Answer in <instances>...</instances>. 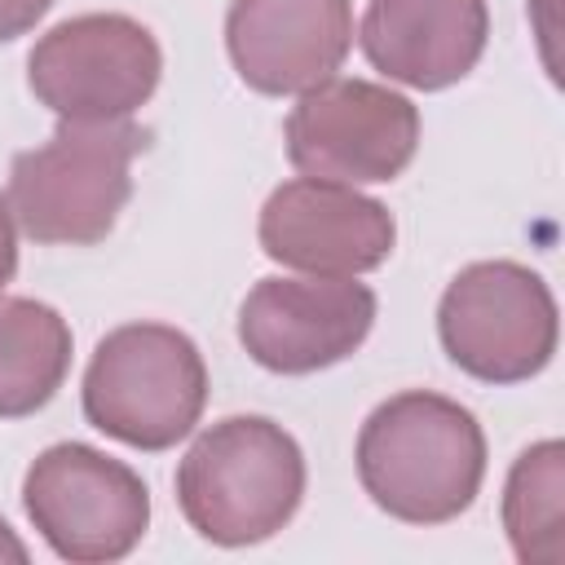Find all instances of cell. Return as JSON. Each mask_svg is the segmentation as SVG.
Here are the masks:
<instances>
[{"instance_id": "5bb4252c", "label": "cell", "mask_w": 565, "mask_h": 565, "mask_svg": "<svg viewBox=\"0 0 565 565\" xmlns=\"http://www.w3.org/2000/svg\"><path fill=\"white\" fill-rule=\"evenodd\" d=\"M499 516L516 561L525 565L565 561V441L547 437L512 459Z\"/></svg>"}, {"instance_id": "7c38bea8", "label": "cell", "mask_w": 565, "mask_h": 565, "mask_svg": "<svg viewBox=\"0 0 565 565\" xmlns=\"http://www.w3.org/2000/svg\"><path fill=\"white\" fill-rule=\"evenodd\" d=\"M490 40L486 0H366L358 44L393 84L441 93L472 75Z\"/></svg>"}, {"instance_id": "4fadbf2b", "label": "cell", "mask_w": 565, "mask_h": 565, "mask_svg": "<svg viewBox=\"0 0 565 565\" xmlns=\"http://www.w3.org/2000/svg\"><path fill=\"white\" fill-rule=\"evenodd\" d=\"M71 371L66 318L31 296H0V419L44 411Z\"/></svg>"}, {"instance_id": "30bf717a", "label": "cell", "mask_w": 565, "mask_h": 565, "mask_svg": "<svg viewBox=\"0 0 565 565\" xmlns=\"http://www.w3.org/2000/svg\"><path fill=\"white\" fill-rule=\"evenodd\" d=\"M260 252L296 274L358 278L393 256V212L344 181L291 177L282 181L256 221Z\"/></svg>"}, {"instance_id": "e0dca14e", "label": "cell", "mask_w": 565, "mask_h": 565, "mask_svg": "<svg viewBox=\"0 0 565 565\" xmlns=\"http://www.w3.org/2000/svg\"><path fill=\"white\" fill-rule=\"evenodd\" d=\"M31 561V552H26V543L13 534V525L0 516V565H26Z\"/></svg>"}, {"instance_id": "ba28073f", "label": "cell", "mask_w": 565, "mask_h": 565, "mask_svg": "<svg viewBox=\"0 0 565 565\" xmlns=\"http://www.w3.org/2000/svg\"><path fill=\"white\" fill-rule=\"evenodd\" d=\"M282 141L300 177L380 185L411 168L419 150V110L388 84L331 75L300 93L282 124Z\"/></svg>"}, {"instance_id": "52a82bcc", "label": "cell", "mask_w": 565, "mask_h": 565, "mask_svg": "<svg viewBox=\"0 0 565 565\" xmlns=\"http://www.w3.org/2000/svg\"><path fill=\"white\" fill-rule=\"evenodd\" d=\"M163 49L128 13H75L26 53V84L57 119H132L159 88Z\"/></svg>"}, {"instance_id": "3957f363", "label": "cell", "mask_w": 565, "mask_h": 565, "mask_svg": "<svg viewBox=\"0 0 565 565\" xmlns=\"http://www.w3.org/2000/svg\"><path fill=\"white\" fill-rule=\"evenodd\" d=\"M141 150L146 132L132 119H57L49 141L13 154L4 203L35 243H102L132 199V159Z\"/></svg>"}, {"instance_id": "8fae6325", "label": "cell", "mask_w": 565, "mask_h": 565, "mask_svg": "<svg viewBox=\"0 0 565 565\" xmlns=\"http://www.w3.org/2000/svg\"><path fill=\"white\" fill-rule=\"evenodd\" d=\"M353 49V0H230L225 53L265 97H300L331 79Z\"/></svg>"}, {"instance_id": "2e32d148", "label": "cell", "mask_w": 565, "mask_h": 565, "mask_svg": "<svg viewBox=\"0 0 565 565\" xmlns=\"http://www.w3.org/2000/svg\"><path fill=\"white\" fill-rule=\"evenodd\" d=\"M13 274H18V221L0 199V291L13 282Z\"/></svg>"}, {"instance_id": "9a60e30c", "label": "cell", "mask_w": 565, "mask_h": 565, "mask_svg": "<svg viewBox=\"0 0 565 565\" xmlns=\"http://www.w3.org/2000/svg\"><path fill=\"white\" fill-rule=\"evenodd\" d=\"M49 9H53V0H0V44L26 35Z\"/></svg>"}, {"instance_id": "6da1fadb", "label": "cell", "mask_w": 565, "mask_h": 565, "mask_svg": "<svg viewBox=\"0 0 565 565\" xmlns=\"http://www.w3.org/2000/svg\"><path fill=\"white\" fill-rule=\"evenodd\" d=\"M353 463L380 512L406 525H446L481 494L486 433L455 397L406 388L366 415Z\"/></svg>"}, {"instance_id": "277c9868", "label": "cell", "mask_w": 565, "mask_h": 565, "mask_svg": "<svg viewBox=\"0 0 565 565\" xmlns=\"http://www.w3.org/2000/svg\"><path fill=\"white\" fill-rule=\"evenodd\" d=\"M79 397L97 433L150 455L172 450L203 419L207 362L168 322H124L97 340Z\"/></svg>"}, {"instance_id": "5b68a950", "label": "cell", "mask_w": 565, "mask_h": 565, "mask_svg": "<svg viewBox=\"0 0 565 565\" xmlns=\"http://www.w3.org/2000/svg\"><path fill=\"white\" fill-rule=\"evenodd\" d=\"M437 340L446 358L481 384L534 380L561 340V313L547 278L521 260H472L437 300Z\"/></svg>"}, {"instance_id": "9c48e42d", "label": "cell", "mask_w": 565, "mask_h": 565, "mask_svg": "<svg viewBox=\"0 0 565 565\" xmlns=\"http://www.w3.org/2000/svg\"><path fill=\"white\" fill-rule=\"evenodd\" d=\"M375 309V291L358 278H260L238 305V344L274 375H313L366 344Z\"/></svg>"}, {"instance_id": "8992f818", "label": "cell", "mask_w": 565, "mask_h": 565, "mask_svg": "<svg viewBox=\"0 0 565 565\" xmlns=\"http://www.w3.org/2000/svg\"><path fill=\"white\" fill-rule=\"evenodd\" d=\"M22 508L53 556L71 565L124 561L150 530V490L88 441L44 446L22 477Z\"/></svg>"}, {"instance_id": "7a4b0ae2", "label": "cell", "mask_w": 565, "mask_h": 565, "mask_svg": "<svg viewBox=\"0 0 565 565\" xmlns=\"http://www.w3.org/2000/svg\"><path fill=\"white\" fill-rule=\"evenodd\" d=\"M305 450L269 415H225L207 424L177 463V508L216 547L274 539L305 503Z\"/></svg>"}]
</instances>
